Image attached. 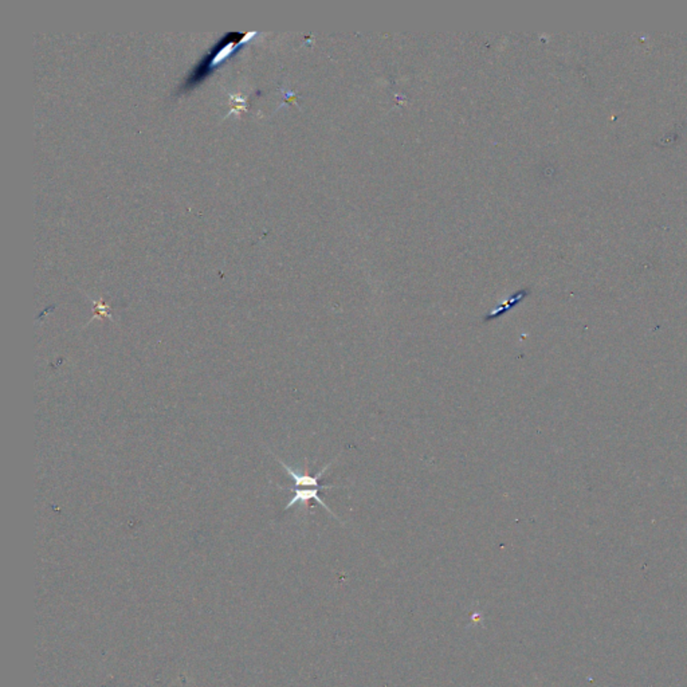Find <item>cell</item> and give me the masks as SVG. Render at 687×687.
Returning a JSON list of instances; mask_svg holds the SVG:
<instances>
[{
    "label": "cell",
    "mask_w": 687,
    "mask_h": 687,
    "mask_svg": "<svg viewBox=\"0 0 687 687\" xmlns=\"http://www.w3.org/2000/svg\"><path fill=\"white\" fill-rule=\"evenodd\" d=\"M87 298H90V297L87 296ZM90 301H92L93 305H94V316H93V319H92L90 321H93V320H94V319H97V317H105V319L113 320V317H112V314H110V306H109L108 303H103L102 300L96 301V300H93V298H90Z\"/></svg>",
    "instance_id": "5b68a950"
},
{
    "label": "cell",
    "mask_w": 687,
    "mask_h": 687,
    "mask_svg": "<svg viewBox=\"0 0 687 687\" xmlns=\"http://www.w3.org/2000/svg\"><path fill=\"white\" fill-rule=\"evenodd\" d=\"M525 297L526 291H518V293H517V294H514V296H513V297H511V298H510V300H509L505 305H501L500 307L494 309L490 314H487L485 317V321H490V320L498 319L501 314H504V313H505L506 310H509V309L514 307L517 303H520V301H523Z\"/></svg>",
    "instance_id": "277c9868"
},
{
    "label": "cell",
    "mask_w": 687,
    "mask_h": 687,
    "mask_svg": "<svg viewBox=\"0 0 687 687\" xmlns=\"http://www.w3.org/2000/svg\"><path fill=\"white\" fill-rule=\"evenodd\" d=\"M278 487H280L281 490H293V491H294L293 498L289 501V504H287V505L285 506V510H289L291 506L297 505V504H303V505L309 506V502H310V501H316L319 505L323 506V509H325V510H326L330 516H333L334 518H339V517L333 513V510H332L329 506L326 505V504L323 502V500L320 498V495H319V493L321 491L320 489H313V487H305V489H296V487H294V489H290V487H282V486L280 485H278Z\"/></svg>",
    "instance_id": "3957f363"
},
{
    "label": "cell",
    "mask_w": 687,
    "mask_h": 687,
    "mask_svg": "<svg viewBox=\"0 0 687 687\" xmlns=\"http://www.w3.org/2000/svg\"><path fill=\"white\" fill-rule=\"evenodd\" d=\"M258 33L257 31H248V33H237L231 31L226 34L221 38V41L215 43L211 50L203 57L201 61L196 63V66L192 69V71L188 74L187 80L180 86V92H185L188 89L195 87L201 82L214 71V69L227 57H230L235 50L242 47L244 42L253 40Z\"/></svg>",
    "instance_id": "6da1fadb"
},
{
    "label": "cell",
    "mask_w": 687,
    "mask_h": 687,
    "mask_svg": "<svg viewBox=\"0 0 687 687\" xmlns=\"http://www.w3.org/2000/svg\"><path fill=\"white\" fill-rule=\"evenodd\" d=\"M274 458H275V459L281 464V466L283 467V470H285V471L289 474V477L294 481V487H296V489L313 487V489H320V490H323V489H336V487H337V486L325 485V484H321V482H320L321 477H323V474L329 470V467L333 465V462H334V461H332L330 464H328V465L325 466L323 470H321V471H319L316 475H309L307 473H306V474H300V473L294 471L290 466L286 465V464H285L283 461H281L278 457H275V455H274Z\"/></svg>",
    "instance_id": "7a4b0ae2"
},
{
    "label": "cell",
    "mask_w": 687,
    "mask_h": 687,
    "mask_svg": "<svg viewBox=\"0 0 687 687\" xmlns=\"http://www.w3.org/2000/svg\"><path fill=\"white\" fill-rule=\"evenodd\" d=\"M231 101L234 102L232 103V109L227 113V116H230L231 113H235V112L238 113L239 110H246L247 109L246 108V101H244V99H242L241 96H231Z\"/></svg>",
    "instance_id": "8992f818"
}]
</instances>
